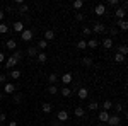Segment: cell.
Listing matches in <instances>:
<instances>
[{
	"label": "cell",
	"mask_w": 128,
	"mask_h": 126,
	"mask_svg": "<svg viewBox=\"0 0 128 126\" xmlns=\"http://www.w3.org/2000/svg\"><path fill=\"white\" fill-rule=\"evenodd\" d=\"M90 29H92V32H96V34H104V32L108 31V27H106L102 22H96V24H94Z\"/></svg>",
	"instance_id": "6da1fadb"
},
{
	"label": "cell",
	"mask_w": 128,
	"mask_h": 126,
	"mask_svg": "<svg viewBox=\"0 0 128 126\" xmlns=\"http://www.w3.org/2000/svg\"><path fill=\"white\" fill-rule=\"evenodd\" d=\"M120 125H121V118H120L118 114H113V116H109L106 126H120Z\"/></svg>",
	"instance_id": "7a4b0ae2"
},
{
	"label": "cell",
	"mask_w": 128,
	"mask_h": 126,
	"mask_svg": "<svg viewBox=\"0 0 128 126\" xmlns=\"http://www.w3.org/2000/svg\"><path fill=\"white\" fill-rule=\"evenodd\" d=\"M32 36H34V32H32L31 29H24L22 32H20V41H26V43H28V41L32 39Z\"/></svg>",
	"instance_id": "3957f363"
},
{
	"label": "cell",
	"mask_w": 128,
	"mask_h": 126,
	"mask_svg": "<svg viewBox=\"0 0 128 126\" xmlns=\"http://www.w3.org/2000/svg\"><path fill=\"white\" fill-rule=\"evenodd\" d=\"M56 119H58L60 123H65V121H68V113L65 111V109H62L56 113Z\"/></svg>",
	"instance_id": "277c9868"
},
{
	"label": "cell",
	"mask_w": 128,
	"mask_h": 126,
	"mask_svg": "<svg viewBox=\"0 0 128 126\" xmlns=\"http://www.w3.org/2000/svg\"><path fill=\"white\" fill-rule=\"evenodd\" d=\"M94 12H96V15H99V17L106 15V5H104V3H98L96 9H94Z\"/></svg>",
	"instance_id": "5b68a950"
},
{
	"label": "cell",
	"mask_w": 128,
	"mask_h": 126,
	"mask_svg": "<svg viewBox=\"0 0 128 126\" xmlns=\"http://www.w3.org/2000/svg\"><path fill=\"white\" fill-rule=\"evenodd\" d=\"M114 15H116V20L125 19V15H126V10L121 9V7H116V9H114Z\"/></svg>",
	"instance_id": "8992f818"
},
{
	"label": "cell",
	"mask_w": 128,
	"mask_h": 126,
	"mask_svg": "<svg viewBox=\"0 0 128 126\" xmlns=\"http://www.w3.org/2000/svg\"><path fill=\"white\" fill-rule=\"evenodd\" d=\"M5 48L10 49V51H16V49H17V41H16V39H9V41H5Z\"/></svg>",
	"instance_id": "52a82bcc"
},
{
	"label": "cell",
	"mask_w": 128,
	"mask_h": 126,
	"mask_svg": "<svg viewBox=\"0 0 128 126\" xmlns=\"http://www.w3.org/2000/svg\"><path fill=\"white\" fill-rule=\"evenodd\" d=\"M87 96H89V90L86 87H80L79 90H77V97L82 99V101H84V99H87Z\"/></svg>",
	"instance_id": "ba28073f"
},
{
	"label": "cell",
	"mask_w": 128,
	"mask_h": 126,
	"mask_svg": "<svg viewBox=\"0 0 128 126\" xmlns=\"http://www.w3.org/2000/svg\"><path fill=\"white\" fill-rule=\"evenodd\" d=\"M98 118H99V121H101L102 125H106V123H108V119H109V113H108V111H101Z\"/></svg>",
	"instance_id": "9c48e42d"
},
{
	"label": "cell",
	"mask_w": 128,
	"mask_h": 126,
	"mask_svg": "<svg viewBox=\"0 0 128 126\" xmlns=\"http://www.w3.org/2000/svg\"><path fill=\"white\" fill-rule=\"evenodd\" d=\"M12 31H16V32H22V31H24V24H22L20 20L14 22V24H12Z\"/></svg>",
	"instance_id": "30bf717a"
},
{
	"label": "cell",
	"mask_w": 128,
	"mask_h": 126,
	"mask_svg": "<svg viewBox=\"0 0 128 126\" xmlns=\"http://www.w3.org/2000/svg\"><path fill=\"white\" fill-rule=\"evenodd\" d=\"M4 92H5V94H14V92H16V85L10 84V82H7L5 87H4Z\"/></svg>",
	"instance_id": "8fae6325"
},
{
	"label": "cell",
	"mask_w": 128,
	"mask_h": 126,
	"mask_svg": "<svg viewBox=\"0 0 128 126\" xmlns=\"http://www.w3.org/2000/svg\"><path fill=\"white\" fill-rule=\"evenodd\" d=\"M12 58L19 63V61H22V58H24V53H22L20 49H16V51H14V55H12Z\"/></svg>",
	"instance_id": "7c38bea8"
},
{
	"label": "cell",
	"mask_w": 128,
	"mask_h": 126,
	"mask_svg": "<svg viewBox=\"0 0 128 126\" xmlns=\"http://www.w3.org/2000/svg\"><path fill=\"white\" fill-rule=\"evenodd\" d=\"M74 114H75L77 118H84V116H86V109L80 107V106H77L75 109H74Z\"/></svg>",
	"instance_id": "4fadbf2b"
},
{
	"label": "cell",
	"mask_w": 128,
	"mask_h": 126,
	"mask_svg": "<svg viewBox=\"0 0 128 126\" xmlns=\"http://www.w3.org/2000/svg\"><path fill=\"white\" fill-rule=\"evenodd\" d=\"M72 80H74L72 73H63V77H62V82H63V85H68V84H72Z\"/></svg>",
	"instance_id": "5bb4252c"
},
{
	"label": "cell",
	"mask_w": 128,
	"mask_h": 126,
	"mask_svg": "<svg viewBox=\"0 0 128 126\" xmlns=\"http://www.w3.org/2000/svg\"><path fill=\"white\" fill-rule=\"evenodd\" d=\"M53 39H55V31L53 29L44 31V41H53Z\"/></svg>",
	"instance_id": "9a60e30c"
},
{
	"label": "cell",
	"mask_w": 128,
	"mask_h": 126,
	"mask_svg": "<svg viewBox=\"0 0 128 126\" xmlns=\"http://www.w3.org/2000/svg\"><path fill=\"white\" fill-rule=\"evenodd\" d=\"M98 46H99V39L92 38V39H89V41H87V48L94 49V48H98Z\"/></svg>",
	"instance_id": "2e32d148"
},
{
	"label": "cell",
	"mask_w": 128,
	"mask_h": 126,
	"mask_svg": "<svg viewBox=\"0 0 128 126\" xmlns=\"http://www.w3.org/2000/svg\"><path fill=\"white\" fill-rule=\"evenodd\" d=\"M41 111H43V113H44V114H50V113H51V111H53V106H51V104H50V102H44V104H43V106H41Z\"/></svg>",
	"instance_id": "e0dca14e"
},
{
	"label": "cell",
	"mask_w": 128,
	"mask_h": 126,
	"mask_svg": "<svg viewBox=\"0 0 128 126\" xmlns=\"http://www.w3.org/2000/svg\"><path fill=\"white\" fill-rule=\"evenodd\" d=\"M38 53H40L38 46H29V48H28V55H29V56H38Z\"/></svg>",
	"instance_id": "ac0fdd59"
},
{
	"label": "cell",
	"mask_w": 128,
	"mask_h": 126,
	"mask_svg": "<svg viewBox=\"0 0 128 126\" xmlns=\"http://www.w3.org/2000/svg\"><path fill=\"white\" fill-rule=\"evenodd\" d=\"M116 27H120L121 31H126V29H128V22H126V19H121V20H118Z\"/></svg>",
	"instance_id": "d6986e66"
},
{
	"label": "cell",
	"mask_w": 128,
	"mask_h": 126,
	"mask_svg": "<svg viewBox=\"0 0 128 126\" xmlns=\"http://www.w3.org/2000/svg\"><path fill=\"white\" fill-rule=\"evenodd\" d=\"M102 46L106 49H111L113 48V38H104V41H102Z\"/></svg>",
	"instance_id": "ffe728a7"
},
{
	"label": "cell",
	"mask_w": 128,
	"mask_h": 126,
	"mask_svg": "<svg viewBox=\"0 0 128 126\" xmlns=\"http://www.w3.org/2000/svg\"><path fill=\"white\" fill-rule=\"evenodd\" d=\"M46 60H48V55H46L44 51H40V53H38V61H40V63H46Z\"/></svg>",
	"instance_id": "44dd1931"
},
{
	"label": "cell",
	"mask_w": 128,
	"mask_h": 126,
	"mask_svg": "<svg viewBox=\"0 0 128 126\" xmlns=\"http://www.w3.org/2000/svg\"><path fill=\"white\" fill-rule=\"evenodd\" d=\"M16 65H17V61L12 58V56H9V58L5 60V67L7 68H12V67H16Z\"/></svg>",
	"instance_id": "7402d4cb"
},
{
	"label": "cell",
	"mask_w": 128,
	"mask_h": 126,
	"mask_svg": "<svg viewBox=\"0 0 128 126\" xmlns=\"http://www.w3.org/2000/svg\"><path fill=\"white\" fill-rule=\"evenodd\" d=\"M116 53L123 55V56H126V55H128V46H126V44H121V46L118 48V51H116Z\"/></svg>",
	"instance_id": "603a6c76"
},
{
	"label": "cell",
	"mask_w": 128,
	"mask_h": 126,
	"mask_svg": "<svg viewBox=\"0 0 128 126\" xmlns=\"http://www.w3.org/2000/svg\"><path fill=\"white\" fill-rule=\"evenodd\" d=\"M58 80V75L56 73H50L48 75V82H50V85H55V82Z\"/></svg>",
	"instance_id": "cb8c5ba5"
},
{
	"label": "cell",
	"mask_w": 128,
	"mask_h": 126,
	"mask_svg": "<svg viewBox=\"0 0 128 126\" xmlns=\"http://www.w3.org/2000/svg\"><path fill=\"white\" fill-rule=\"evenodd\" d=\"M82 65L89 68L90 65H92V58H90V56H84V58H82Z\"/></svg>",
	"instance_id": "d4e9b609"
},
{
	"label": "cell",
	"mask_w": 128,
	"mask_h": 126,
	"mask_svg": "<svg viewBox=\"0 0 128 126\" xmlns=\"http://www.w3.org/2000/svg\"><path fill=\"white\" fill-rule=\"evenodd\" d=\"M72 7H74L75 10H80L82 7H84V2H82V0H75V2L72 3Z\"/></svg>",
	"instance_id": "484cf974"
},
{
	"label": "cell",
	"mask_w": 128,
	"mask_h": 126,
	"mask_svg": "<svg viewBox=\"0 0 128 126\" xmlns=\"http://www.w3.org/2000/svg\"><path fill=\"white\" fill-rule=\"evenodd\" d=\"M5 32H9V26L5 22H0V34H5Z\"/></svg>",
	"instance_id": "4316f807"
},
{
	"label": "cell",
	"mask_w": 128,
	"mask_h": 126,
	"mask_svg": "<svg viewBox=\"0 0 128 126\" xmlns=\"http://www.w3.org/2000/svg\"><path fill=\"white\" fill-rule=\"evenodd\" d=\"M48 46V41H44V39H40L38 41V49H44Z\"/></svg>",
	"instance_id": "83f0119b"
},
{
	"label": "cell",
	"mask_w": 128,
	"mask_h": 126,
	"mask_svg": "<svg viewBox=\"0 0 128 126\" xmlns=\"http://www.w3.org/2000/svg\"><path fill=\"white\" fill-rule=\"evenodd\" d=\"M87 48V41H77V49H86Z\"/></svg>",
	"instance_id": "f1b7e54d"
},
{
	"label": "cell",
	"mask_w": 128,
	"mask_h": 126,
	"mask_svg": "<svg viewBox=\"0 0 128 126\" xmlns=\"http://www.w3.org/2000/svg\"><path fill=\"white\" fill-rule=\"evenodd\" d=\"M56 92H58L56 85H48V94H50V96H55Z\"/></svg>",
	"instance_id": "f546056e"
},
{
	"label": "cell",
	"mask_w": 128,
	"mask_h": 126,
	"mask_svg": "<svg viewBox=\"0 0 128 126\" xmlns=\"http://www.w3.org/2000/svg\"><path fill=\"white\" fill-rule=\"evenodd\" d=\"M125 58H126V56H123V55H120V53H116V55H114V61H116V63H123V61H125Z\"/></svg>",
	"instance_id": "4dcf8cb0"
},
{
	"label": "cell",
	"mask_w": 128,
	"mask_h": 126,
	"mask_svg": "<svg viewBox=\"0 0 128 126\" xmlns=\"http://www.w3.org/2000/svg\"><path fill=\"white\" fill-rule=\"evenodd\" d=\"M70 94H72V90L68 87H62V96L63 97H70Z\"/></svg>",
	"instance_id": "1f68e13d"
},
{
	"label": "cell",
	"mask_w": 128,
	"mask_h": 126,
	"mask_svg": "<svg viewBox=\"0 0 128 126\" xmlns=\"http://www.w3.org/2000/svg\"><path fill=\"white\" fill-rule=\"evenodd\" d=\"M10 77L14 78V80H17V78L20 77V70H12V72H10Z\"/></svg>",
	"instance_id": "d6a6232c"
},
{
	"label": "cell",
	"mask_w": 128,
	"mask_h": 126,
	"mask_svg": "<svg viewBox=\"0 0 128 126\" xmlns=\"http://www.w3.org/2000/svg\"><path fill=\"white\" fill-rule=\"evenodd\" d=\"M113 107V102L111 101H104V104H102V111H108V109H111Z\"/></svg>",
	"instance_id": "836d02e7"
},
{
	"label": "cell",
	"mask_w": 128,
	"mask_h": 126,
	"mask_svg": "<svg viewBox=\"0 0 128 126\" xmlns=\"http://www.w3.org/2000/svg\"><path fill=\"white\" fill-rule=\"evenodd\" d=\"M29 10V7L26 5V3H22V5H19V14H26Z\"/></svg>",
	"instance_id": "e575fe53"
},
{
	"label": "cell",
	"mask_w": 128,
	"mask_h": 126,
	"mask_svg": "<svg viewBox=\"0 0 128 126\" xmlns=\"http://www.w3.org/2000/svg\"><path fill=\"white\" fill-rule=\"evenodd\" d=\"M22 99H24L22 94H16V96H14V102H16V104H20V102H22Z\"/></svg>",
	"instance_id": "d590c367"
},
{
	"label": "cell",
	"mask_w": 128,
	"mask_h": 126,
	"mask_svg": "<svg viewBox=\"0 0 128 126\" xmlns=\"http://www.w3.org/2000/svg\"><path fill=\"white\" fill-rule=\"evenodd\" d=\"M87 109H90V111H94V109H98V102H96V101H92V102H89Z\"/></svg>",
	"instance_id": "8d00e7d4"
},
{
	"label": "cell",
	"mask_w": 128,
	"mask_h": 126,
	"mask_svg": "<svg viewBox=\"0 0 128 126\" xmlns=\"http://www.w3.org/2000/svg\"><path fill=\"white\" fill-rule=\"evenodd\" d=\"M84 17H86V15H84V14H80V12H77V14H75V20H77V22H82V20H84Z\"/></svg>",
	"instance_id": "74e56055"
},
{
	"label": "cell",
	"mask_w": 128,
	"mask_h": 126,
	"mask_svg": "<svg viewBox=\"0 0 128 126\" xmlns=\"http://www.w3.org/2000/svg\"><path fill=\"white\" fill-rule=\"evenodd\" d=\"M108 3H109V5H111V7H114V9H116V7H118V5H120V0H109Z\"/></svg>",
	"instance_id": "f35d334b"
},
{
	"label": "cell",
	"mask_w": 128,
	"mask_h": 126,
	"mask_svg": "<svg viewBox=\"0 0 128 126\" xmlns=\"http://www.w3.org/2000/svg\"><path fill=\"white\" fill-rule=\"evenodd\" d=\"M82 32H84V36H90L92 29H90V27H84V29H82Z\"/></svg>",
	"instance_id": "ab89813d"
},
{
	"label": "cell",
	"mask_w": 128,
	"mask_h": 126,
	"mask_svg": "<svg viewBox=\"0 0 128 126\" xmlns=\"http://www.w3.org/2000/svg\"><path fill=\"white\" fill-rule=\"evenodd\" d=\"M114 111H116V113H121V111H123V104H114Z\"/></svg>",
	"instance_id": "60d3db41"
},
{
	"label": "cell",
	"mask_w": 128,
	"mask_h": 126,
	"mask_svg": "<svg viewBox=\"0 0 128 126\" xmlns=\"http://www.w3.org/2000/svg\"><path fill=\"white\" fill-rule=\"evenodd\" d=\"M109 34H111V36H116V34H118V29H116V27H111V29H109Z\"/></svg>",
	"instance_id": "b9f144b4"
},
{
	"label": "cell",
	"mask_w": 128,
	"mask_h": 126,
	"mask_svg": "<svg viewBox=\"0 0 128 126\" xmlns=\"http://www.w3.org/2000/svg\"><path fill=\"white\" fill-rule=\"evenodd\" d=\"M2 82H7V75H5V73H0V84H2Z\"/></svg>",
	"instance_id": "7bdbcfd3"
},
{
	"label": "cell",
	"mask_w": 128,
	"mask_h": 126,
	"mask_svg": "<svg viewBox=\"0 0 128 126\" xmlns=\"http://www.w3.org/2000/svg\"><path fill=\"white\" fill-rule=\"evenodd\" d=\"M5 119H7V114L5 113H0V123H4Z\"/></svg>",
	"instance_id": "ee69618b"
},
{
	"label": "cell",
	"mask_w": 128,
	"mask_h": 126,
	"mask_svg": "<svg viewBox=\"0 0 128 126\" xmlns=\"http://www.w3.org/2000/svg\"><path fill=\"white\" fill-rule=\"evenodd\" d=\"M4 61H5V55L0 51V63H4Z\"/></svg>",
	"instance_id": "f6af8a7d"
},
{
	"label": "cell",
	"mask_w": 128,
	"mask_h": 126,
	"mask_svg": "<svg viewBox=\"0 0 128 126\" xmlns=\"http://www.w3.org/2000/svg\"><path fill=\"white\" fill-rule=\"evenodd\" d=\"M60 125H62V123H60L58 119H55V121H53V123H51V126H60Z\"/></svg>",
	"instance_id": "bcb514c9"
},
{
	"label": "cell",
	"mask_w": 128,
	"mask_h": 126,
	"mask_svg": "<svg viewBox=\"0 0 128 126\" xmlns=\"http://www.w3.org/2000/svg\"><path fill=\"white\" fill-rule=\"evenodd\" d=\"M126 7H128V3H126V2H121V9H125V10H126Z\"/></svg>",
	"instance_id": "7dc6e473"
},
{
	"label": "cell",
	"mask_w": 128,
	"mask_h": 126,
	"mask_svg": "<svg viewBox=\"0 0 128 126\" xmlns=\"http://www.w3.org/2000/svg\"><path fill=\"white\" fill-rule=\"evenodd\" d=\"M4 17H5V14H4V12H2V10H0V22H2V20H4Z\"/></svg>",
	"instance_id": "c3c4849f"
},
{
	"label": "cell",
	"mask_w": 128,
	"mask_h": 126,
	"mask_svg": "<svg viewBox=\"0 0 128 126\" xmlns=\"http://www.w3.org/2000/svg\"><path fill=\"white\" fill-rule=\"evenodd\" d=\"M9 126H17V121H10Z\"/></svg>",
	"instance_id": "681fc988"
},
{
	"label": "cell",
	"mask_w": 128,
	"mask_h": 126,
	"mask_svg": "<svg viewBox=\"0 0 128 126\" xmlns=\"http://www.w3.org/2000/svg\"><path fill=\"white\" fill-rule=\"evenodd\" d=\"M2 97H4V96H2V92H0V101H2Z\"/></svg>",
	"instance_id": "f907efd6"
},
{
	"label": "cell",
	"mask_w": 128,
	"mask_h": 126,
	"mask_svg": "<svg viewBox=\"0 0 128 126\" xmlns=\"http://www.w3.org/2000/svg\"><path fill=\"white\" fill-rule=\"evenodd\" d=\"M98 126H106V125H102V123H101V125H98Z\"/></svg>",
	"instance_id": "816d5d0a"
},
{
	"label": "cell",
	"mask_w": 128,
	"mask_h": 126,
	"mask_svg": "<svg viewBox=\"0 0 128 126\" xmlns=\"http://www.w3.org/2000/svg\"><path fill=\"white\" fill-rule=\"evenodd\" d=\"M0 126H4V123H0Z\"/></svg>",
	"instance_id": "f5cc1de1"
},
{
	"label": "cell",
	"mask_w": 128,
	"mask_h": 126,
	"mask_svg": "<svg viewBox=\"0 0 128 126\" xmlns=\"http://www.w3.org/2000/svg\"><path fill=\"white\" fill-rule=\"evenodd\" d=\"M0 113H2V107H0Z\"/></svg>",
	"instance_id": "db71d44e"
},
{
	"label": "cell",
	"mask_w": 128,
	"mask_h": 126,
	"mask_svg": "<svg viewBox=\"0 0 128 126\" xmlns=\"http://www.w3.org/2000/svg\"><path fill=\"white\" fill-rule=\"evenodd\" d=\"M26 126H31V125H26Z\"/></svg>",
	"instance_id": "11a10c76"
}]
</instances>
